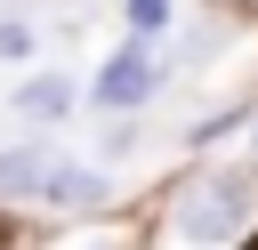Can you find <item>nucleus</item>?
Segmentation results:
<instances>
[{"instance_id": "f257e3e1", "label": "nucleus", "mask_w": 258, "mask_h": 250, "mask_svg": "<svg viewBox=\"0 0 258 250\" xmlns=\"http://www.w3.org/2000/svg\"><path fill=\"white\" fill-rule=\"evenodd\" d=\"M250 210H258L250 169H210V177H194V185L169 202V226H177L185 242H234V234L250 226Z\"/></svg>"}, {"instance_id": "f03ea898", "label": "nucleus", "mask_w": 258, "mask_h": 250, "mask_svg": "<svg viewBox=\"0 0 258 250\" xmlns=\"http://www.w3.org/2000/svg\"><path fill=\"white\" fill-rule=\"evenodd\" d=\"M153 81H161L153 48H145V40H129V48H113V56H105V73H97V105L129 113V105H145V97H153Z\"/></svg>"}, {"instance_id": "7ed1b4c3", "label": "nucleus", "mask_w": 258, "mask_h": 250, "mask_svg": "<svg viewBox=\"0 0 258 250\" xmlns=\"http://www.w3.org/2000/svg\"><path fill=\"white\" fill-rule=\"evenodd\" d=\"M48 169H56L48 145H16V153H0V202H40V194H48Z\"/></svg>"}, {"instance_id": "20e7f679", "label": "nucleus", "mask_w": 258, "mask_h": 250, "mask_svg": "<svg viewBox=\"0 0 258 250\" xmlns=\"http://www.w3.org/2000/svg\"><path fill=\"white\" fill-rule=\"evenodd\" d=\"M40 202H56V210H97V202H105V177H97V169H81V161H56Z\"/></svg>"}, {"instance_id": "39448f33", "label": "nucleus", "mask_w": 258, "mask_h": 250, "mask_svg": "<svg viewBox=\"0 0 258 250\" xmlns=\"http://www.w3.org/2000/svg\"><path fill=\"white\" fill-rule=\"evenodd\" d=\"M16 113H24V121H64V113H73V81H64V73L24 81V89H16Z\"/></svg>"}, {"instance_id": "423d86ee", "label": "nucleus", "mask_w": 258, "mask_h": 250, "mask_svg": "<svg viewBox=\"0 0 258 250\" xmlns=\"http://www.w3.org/2000/svg\"><path fill=\"white\" fill-rule=\"evenodd\" d=\"M121 8H129V24H137V32H153V24L169 16V0H121Z\"/></svg>"}, {"instance_id": "0eeeda50", "label": "nucleus", "mask_w": 258, "mask_h": 250, "mask_svg": "<svg viewBox=\"0 0 258 250\" xmlns=\"http://www.w3.org/2000/svg\"><path fill=\"white\" fill-rule=\"evenodd\" d=\"M0 56H32V32L24 24H0Z\"/></svg>"}, {"instance_id": "6e6552de", "label": "nucleus", "mask_w": 258, "mask_h": 250, "mask_svg": "<svg viewBox=\"0 0 258 250\" xmlns=\"http://www.w3.org/2000/svg\"><path fill=\"white\" fill-rule=\"evenodd\" d=\"M250 250H258V242H250Z\"/></svg>"}]
</instances>
